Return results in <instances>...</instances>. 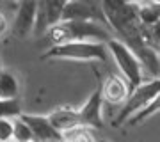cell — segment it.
Returning <instances> with one entry per match:
<instances>
[{
	"mask_svg": "<svg viewBox=\"0 0 160 142\" xmlns=\"http://www.w3.org/2000/svg\"><path fill=\"white\" fill-rule=\"evenodd\" d=\"M103 12L107 14V20L116 32H119L125 37L126 45L133 46L146 43L142 36V23L137 18V6L128 4L125 0H102Z\"/></svg>",
	"mask_w": 160,
	"mask_h": 142,
	"instance_id": "obj_1",
	"label": "cell"
},
{
	"mask_svg": "<svg viewBox=\"0 0 160 142\" xmlns=\"http://www.w3.org/2000/svg\"><path fill=\"white\" fill-rule=\"evenodd\" d=\"M43 36L50 46L66 43V41L92 39L105 43L110 39L107 28H103L100 23L92 22V20H61L55 25H52L46 32H43Z\"/></svg>",
	"mask_w": 160,
	"mask_h": 142,
	"instance_id": "obj_2",
	"label": "cell"
},
{
	"mask_svg": "<svg viewBox=\"0 0 160 142\" xmlns=\"http://www.w3.org/2000/svg\"><path fill=\"white\" fill-rule=\"evenodd\" d=\"M109 57V50L102 41L80 39V41H66L59 45H52L45 51L43 59H59V61H82L91 62L100 61L105 62Z\"/></svg>",
	"mask_w": 160,
	"mask_h": 142,
	"instance_id": "obj_3",
	"label": "cell"
},
{
	"mask_svg": "<svg viewBox=\"0 0 160 142\" xmlns=\"http://www.w3.org/2000/svg\"><path fill=\"white\" fill-rule=\"evenodd\" d=\"M107 46H109L110 53L114 57L116 64H118V68H119L121 75H123V78L126 80V84L130 87V91L133 87H137L141 82H142V66L139 62V59L135 57V53L132 51V48L126 43L119 39H109L105 41Z\"/></svg>",
	"mask_w": 160,
	"mask_h": 142,
	"instance_id": "obj_4",
	"label": "cell"
},
{
	"mask_svg": "<svg viewBox=\"0 0 160 142\" xmlns=\"http://www.w3.org/2000/svg\"><path fill=\"white\" fill-rule=\"evenodd\" d=\"M160 92V82L158 78H153L151 82H141L137 87H133L130 92H128V96L125 100V107L121 108L119 115H118V119L114 121V125H121V123H125L128 117H130L133 112H137L141 107H144L146 103H149L153 98L158 96Z\"/></svg>",
	"mask_w": 160,
	"mask_h": 142,
	"instance_id": "obj_5",
	"label": "cell"
},
{
	"mask_svg": "<svg viewBox=\"0 0 160 142\" xmlns=\"http://www.w3.org/2000/svg\"><path fill=\"white\" fill-rule=\"evenodd\" d=\"M64 4L66 0H36V22L32 32L43 34L52 25L61 22Z\"/></svg>",
	"mask_w": 160,
	"mask_h": 142,
	"instance_id": "obj_6",
	"label": "cell"
},
{
	"mask_svg": "<svg viewBox=\"0 0 160 142\" xmlns=\"http://www.w3.org/2000/svg\"><path fill=\"white\" fill-rule=\"evenodd\" d=\"M22 119L29 125L34 140H62L61 131H57L53 128V125L50 123L48 115H36V114H20Z\"/></svg>",
	"mask_w": 160,
	"mask_h": 142,
	"instance_id": "obj_7",
	"label": "cell"
},
{
	"mask_svg": "<svg viewBox=\"0 0 160 142\" xmlns=\"http://www.w3.org/2000/svg\"><path fill=\"white\" fill-rule=\"evenodd\" d=\"M102 108H103V98L102 91L96 89L91 96L87 98L84 107L77 110L78 112V119L82 125L89 126V128H102L103 126V117H102Z\"/></svg>",
	"mask_w": 160,
	"mask_h": 142,
	"instance_id": "obj_8",
	"label": "cell"
},
{
	"mask_svg": "<svg viewBox=\"0 0 160 142\" xmlns=\"http://www.w3.org/2000/svg\"><path fill=\"white\" fill-rule=\"evenodd\" d=\"M20 6L16 11V20L12 25V32L18 37H25L34 30L36 22V0H18Z\"/></svg>",
	"mask_w": 160,
	"mask_h": 142,
	"instance_id": "obj_9",
	"label": "cell"
},
{
	"mask_svg": "<svg viewBox=\"0 0 160 142\" xmlns=\"http://www.w3.org/2000/svg\"><path fill=\"white\" fill-rule=\"evenodd\" d=\"M100 91H102L103 101L118 105V103H123L126 100L128 92H130V87H128V84H126V80L123 76L110 75L109 78L105 80V84H103Z\"/></svg>",
	"mask_w": 160,
	"mask_h": 142,
	"instance_id": "obj_10",
	"label": "cell"
},
{
	"mask_svg": "<svg viewBox=\"0 0 160 142\" xmlns=\"http://www.w3.org/2000/svg\"><path fill=\"white\" fill-rule=\"evenodd\" d=\"M132 51L135 53V57L139 59V62L142 66V69H146L153 78H158V69H160V61H158V50L153 48L148 43H141V45L133 46Z\"/></svg>",
	"mask_w": 160,
	"mask_h": 142,
	"instance_id": "obj_11",
	"label": "cell"
},
{
	"mask_svg": "<svg viewBox=\"0 0 160 142\" xmlns=\"http://www.w3.org/2000/svg\"><path fill=\"white\" fill-rule=\"evenodd\" d=\"M61 20H94V11L82 0H66Z\"/></svg>",
	"mask_w": 160,
	"mask_h": 142,
	"instance_id": "obj_12",
	"label": "cell"
},
{
	"mask_svg": "<svg viewBox=\"0 0 160 142\" xmlns=\"http://www.w3.org/2000/svg\"><path fill=\"white\" fill-rule=\"evenodd\" d=\"M48 119H50V123L53 125V128L57 131H64V130H68L69 126L80 123L78 112L73 110V108H68V107H61L57 110H53L48 115Z\"/></svg>",
	"mask_w": 160,
	"mask_h": 142,
	"instance_id": "obj_13",
	"label": "cell"
},
{
	"mask_svg": "<svg viewBox=\"0 0 160 142\" xmlns=\"http://www.w3.org/2000/svg\"><path fill=\"white\" fill-rule=\"evenodd\" d=\"M135 6H137V18L144 27H151V25L158 23L160 20L158 0H142Z\"/></svg>",
	"mask_w": 160,
	"mask_h": 142,
	"instance_id": "obj_14",
	"label": "cell"
},
{
	"mask_svg": "<svg viewBox=\"0 0 160 142\" xmlns=\"http://www.w3.org/2000/svg\"><path fill=\"white\" fill-rule=\"evenodd\" d=\"M158 100H160L158 96L153 98L149 103H146L144 107L139 108L137 112L132 114L130 117L126 119V123H128V125H132V126H135V125H141V123H144L146 119H149L151 115H155V114L158 112V107H160V101H158Z\"/></svg>",
	"mask_w": 160,
	"mask_h": 142,
	"instance_id": "obj_15",
	"label": "cell"
},
{
	"mask_svg": "<svg viewBox=\"0 0 160 142\" xmlns=\"http://www.w3.org/2000/svg\"><path fill=\"white\" fill-rule=\"evenodd\" d=\"M62 135V140H73V142H84V140H92V133H91V128L86 125H73L69 126L68 130L61 131Z\"/></svg>",
	"mask_w": 160,
	"mask_h": 142,
	"instance_id": "obj_16",
	"label": "cell"
},
{
	"mask_svg": "<svg viewBox=\"0 0 160 142\" xmlns=\"http://www.w3.org/2000/svg\"><path fill=\"white\" fill-rule=\"evenodd\" d=\"M18 96V80L9 71L0 69V98H16Z\"/></svg>",
	"mask_w": 160,
	"mask_h": 142,
	"instance_id": "obj_17",
	"label": "cell"
},
{
	"mask_svg": "<svg viewBox=\"0 0 160 142\" xmlns=\"http://www.w3.org/2000/svg\"><path fill=\"white\" fill-rule=\"evenodd\" d=\"M12 139L18 142H29L34 140V135L30 131L29 125L22 119V115L18 117H12Z\"/></svg>",
	"mask_w": 160,
	"mask_h": 142,
	"instance_id": "obj_18",
	"label": "cell"
},
{
	"mask_svg": "<svg viewBox=\"0 0 160 142\" xmlns=\"http://www.w3.org/2000/svg\"><path fill=\"white\" fill-rule=\"evenodd\" d=\"M22 114V103L16 98H0V117H18Z\"/></svg>",
	"mask_w": 160,
	"mask_h": 142,
	"instance_id": "obj_19",
	"label": "cell"
},
{
	"mask_svg": "<svg viewBox=\"0 0 160 142\" xmlns=\"http://www.w3.org/2000/svg\"><path fill=\"white\" fill-rule=\"evenodd\" d=\"M12 139V119L0 117V140L6 142Z\"/></svg>",
	"mask_w": 160,
	"mask_h": 142,
	"instance_id": "obj_20",
	"label": "cell"
},
{
	"mask_svg": "<svg viewBox=\"0 0 160 142\" xmlns=\"http://www.w3.org/2000/svg\"><path fill=\"white\" fill-rule=\"evenodd\" d=\"M6 28H7V20H6V16L0 12V36L6 32Z\"/></svg>",
	"mask_w": 160,
	"mask_h": 142,
	"instance_id": "obj_21",
	"label": "cell"
},
{
	"mask_svg": "<svg viewBox=\"0 0 160 142\" xmlns=\"http://www.w3.org/2000/svg\"><path fill=\"white\" fill-rule=\"evenodd\" d=\"M125 2H128V4H139V2H142V0H125Z\"/></svg>",
	"mask_w": 160,
	"mask_h": 142,
	"instance_id": "obj_22",
	"label": "cell"
},
{
	"mask_svg": "<svg viewBox=\"0 0 160 142\" xmlns=\"http://www.w3.org/2000/svg\"><path fill=\"white\" fill-rule=\"evenodd\" d=\"M0 69H2V61H0Z\"/></svg>",
	"mask_w": 160,
	"mask_h": 142,
	"instance_id": "obj_23",
	"label": "cell"
}]
</instances>
